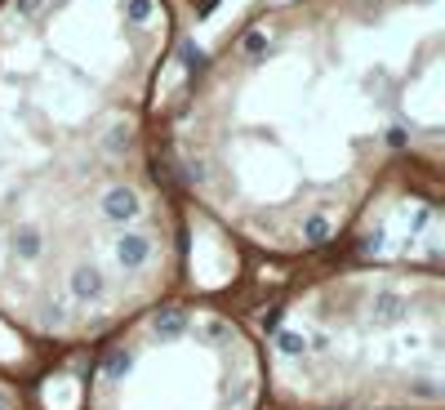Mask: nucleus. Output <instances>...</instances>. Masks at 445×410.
Segmentation results:
<instances>
[{"instance_id":"nucleus-1","label":"nucleus","mask_w":445,"mask_h":410,"mask_svg":"<svg viewBox=\"0 0 445 410\" xmlns=\"http://www.w3.org/2000/svg\"><path fill=\"white\" fill-rule=\"evenodd\" d=\"M14 9L36 58L0 36V321L58 366L191 290V236L143 125L156 54L94 90L99 67L41 41L36 0Z\"/></svg>"},{"instance_id":"nucleus-2","label":"nucleus","mask_w":445,"mask_h":410,"mask_svg":"<svg viewBox=\"0 0 445 410\" xmlns=\"http://www.w3.org/2000/svg\"><path fill=\"white\" fill-rule=\"evenodd\" d=\"M245 308L268 410H441V268L316 263L258 285Z\"/></svg>"},{"instance_id":"nucleus-3","label":"nucleus","mask_w":445,"mask_h":410,"mask_svg":"<svg viewBox=\"0 0 445 410\" xmlns=\"http://www.w3.org/2000/svg\"><path fill=\"white\" fill-rule=\"evenodd\" d=\"M80 357V410H268L263 348L232 290L219 299L183 290Z\"/></svg>"},{"instance_id":"nucleus-4","label":"nucleus","mask_w":445,"mask_h":410,"mask_svg":"<svg viewBox=\"0 0 445 410\" xmlns=\"http://www.w3.org/2000/svg\"><path fill=\"white\" fill-rule=\"evenodd\" d=\"M0 410H45V406L36 402V393H31L27 379L0 366Z\"/></svg>"}]
</instances>
